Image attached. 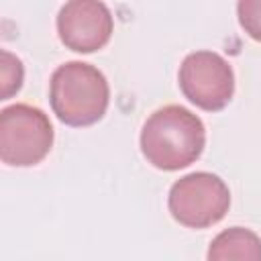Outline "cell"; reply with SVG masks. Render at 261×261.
Here are the masks:
<instances>
[{
  "instance_id": "obj_1",
  "label": "cell",
  "mask_w": 261,
  "mask_h": 261,
  "mask_svg": "<svg viewBox=\"0 0 261 261\" xmlns=\"http://www.w3.org/2000/svg\"><path fill=\"white\" fill-rule=\"evenodd\" d=\"M204 145L206 128L202 120L177 104L155 110L141 130V151L145 159L165 171L192 165L202 155Z\"/></svg>"
},
{
  "instance_id": "obj_2",
  "label": "cell",
  "mask_w": 261,
  "mask_h": 261,
  "mask_svg": "<svg viewBox=\"0 0 261 261\" xmlns=\"http://www.w3.org/2000/svg\"><path fill=\"white\" fill-rule=\"evenodd\" d=\"M49 100L61 122L90 126L106 114L110 88L98 67L84 61H67L51 75Z\"/></svg>"
},
{
  "instance_id": "obj_3",
  "label": "cell",
  "mask_w": 261,
  "mask_h": 261,
  "mask_svg": "<svg viewBox=\"0 0 261 261\" xmlns=\"http://www.w3.org/2000/svg\"><path fill=\"white\" fill-rule=\"evenodd\" d=\"M53 145L49 116L31 104H12L0 112V159L6 165L31 167L45 159Z\"/></svg>"
},
{
  "instance_id": "obj_4",
  "label": "cell",
  "mask_w": 261,
  "mask_h": 261,
  "mask_svg": "<svg viewBox=\"0 0 261 261\" xmlns=\"http://www.w3.org/2000/svg\"><path fill=\"white\" fill-rule=\"evenodd\" d=\"M167 206L179 224L188 228H206L226 216L230 192L218 175L210 171H194L171 186Z\"/></svg>"
},
{
  "instance_id": "obj_5",
  "label": "cell",
  "mask_w": 261,
  "mask_h": 261,
  "mask_svg": "<svg viewBox=\"0 0 261 261\" xmlns=\"http://www.w3.org/2000/svg\"><path fill=\"white\" fill-rule=\"evenodd\" d=\"M179 88L184 96L206 112L222 110L234 94L230 63L214 51H194L179 65Z\"/></svg>"
},
{
  "instance_id": "obj_6",
  "label": "cell",
  "mask_w": 261,
  "mask_h": 261,
  "mask_svg": "<svg viewBox=\"0 0 261 261\" xmlns=\"http://www.w3.org/2000/svg\"><path fill=\"white\" fill-rule=\"evenodd\" d=\"M114 31V20L104 2L71 0L57 14V33L61 43L77 53L102 49Z\"/></svg>"
},
{
  "instance_id": "obj_7",
  "label": "cell",
  "mask_w": 261,
  "mask_h": 261,
  "mask_svg": "<svg viewBox=\"0 0 261 261\" xmlns=\"http://www.w3.org/2000/svg\"><path fill=\"white\" fill-rule=\"evenodd\" d=\"M208 261H261V239L245 226L226 228L212 239Z\"/></svg>"
},
{
  "instance_id": "obj_8",
  "label": "cell",
  "mask_w": 261,
  "mask_h": 261,
  "mask_svg": "<svg viewBox=\"0 0 261 261\" xmlns=\"http://www.w3.org/2000/svg\"><path fill=\"white\" fill-rule=\"evenodd\" d=\"M0 100L10 98L14 92L20 90L22 84V63L18 57H14L12 53H8L6 49L0 51Z\"/></svg>"
},
{
  "instance_id": "obj_9",
  "label": "cell",
  "mask_w": 261,
  "mask_h": 261,
  "mask_svg": "<svg viewBox=\"0 0 261 261\" xmlns=\"http://www.w3.org/2000/svg\"><path fill=\"white\" fill-rule=\"evenodd\" d=\"M237 14L245 33L261 43V0H241L237 4Z\"/></svg>"
}]
</instances>
